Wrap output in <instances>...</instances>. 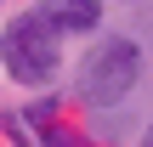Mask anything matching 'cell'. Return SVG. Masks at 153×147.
Segmentation results:
<instances>
[{
    "label": "cell",
    "mask_w": 153,
    "mask_h": 147,
    "mask_svg": "<svg viewBox=\"0 0 153 147\" xmlns=\"http://www.w3.org/2000/svg\"><path fill=\"white\" fill-rule=\"evenodd\" d=\"M142 68H148V57H142L136 34H91L85 57L74 68V102L91 113H114L136 96Z\"/></svg>",
    "instance_id": "1"
},
{
    "label": "cell",
    "mask_w": 153,
    "mask_h": 147,
    "mask_svg": "<svg viewBox=\"0 0 153 147\" xmlns=\"http://www.w3.org/2000/svg\"><path fill=\"white\" fill-rule=\"evenodd\" d=\"M0 74L17 85V91H51L57 74H62V40L34 17V11H17L0 23Z\"/></svg>",
    "instance_id": "2"
},
{
    "label": "cell",
    "mask_w": 153,
    "mask_h": 147,
    "mask_svg": "<svg viewBox=\"0 0 153 147\" xmlns=\"http://www.w3.org/2000/svg\"><path fill=\"white\" fill-rule=\"evenodd\" d=\"M28 11H34L57 40H74V34H102L108 0H34Z\"/></svg>",
    "instance_id": "3"
},
{
    "label": "cell",
    "mask_w": 153,
    "mask_h": 147,
    "mask_svg": "<svg viewBox=\"0 0 153 147\" xmlns=\"http://www.w3.org/2000/svg\"><path fill=\"white\" fill-rule=\"evenodd\" d=\"M17 119L28 125V136H45L51 125H62V96H28L17 108Z\"/></svg>",
    "instance_id": "4"
},
{
    "label": "cell",
    "mask_w": 153,
    "mask_h": 147,
    "mask_svg": "<svg viewBox=\"0 0 153 147\" xmlns=\"http://www.w3.org/2000/svg\"><path fill=\"white\" fill-rule=\"evenodd\" d=\"M34 147H97V142H91L79 125H68V119H62V125H51L45 136H34Z\"/></svg>",
    "instance_id": "5"
},
{
    "label": "cell",
    "mask_w": 153,
    "mask_h": 147,
    "mask_svg": "<svg viewBox=\"0 0 153 147\" xmlns=\"http://www.w3.org/2000/svg\"><path fill=\"white\" fill-rule=\"evenodd\" d=\"M0 136L11 147H34V136H28V125L17 119V108H0Z\"/></svg>",
    "instance_id": "6"
},
{
    "label": "cell",
    "mask_w": 153,
    "mask_h": 147,
    "mask_svg": "<svg viewBox=\"0 0 153 147\" xmlns=\"http://www.w3.org/2000/svg\"><path fill=\"white\" fill-rule=\"evenodd\" d=\"M142 147H153V119H148V130H142Z\"/></svg>",
    "instance_id": "7"
},
{
    "label": "cell",
    "mask_w": 153,
    "mask_h": 147,
    "mask_svg": "<svg viewBox=\"0 0 153 147\" xmlns=\"http://www.w3.org/2000/svg\"><path fill=\"white\" fill-rule=\"evenodd\" d=\"M119 6H131V0H119Z\"/></svg>",
    "instance_id": "8"
}]
</instances>
